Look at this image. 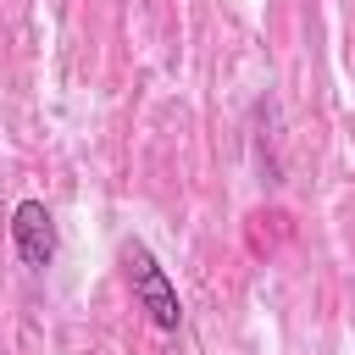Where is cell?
<instances>
[{"label":"cell","instance_id":"cell-1","mask_svg":"<svg viewBox=\"0 0 355 355\" xmlns=\"http://www.w3.org/2000/svg\"><path fill=\"white\" fill-rule=\"evenodd\" d=\"M122 272H128V288H133L139 311L150 316V327L178 333V327H183V300H178V283L166 277V266L150 255V244L128 239V244H122Z\"/></svg>","mask_w":355,"mask_h":355},{"label":"cell","instance_id":"cell-2","mask_svg":"<svg viewBox=\"0 0 355 355\" xmlns=\"http://www.w3.org/2000/svg\"><path fill=\"white\" fill-rule=\"evenodd\" d=\"M55 216L44 200H17L11 205V250L28 272H50L55 266Z\"/></svg>","mask_w":355,"mask_h":355}]
</instances>
